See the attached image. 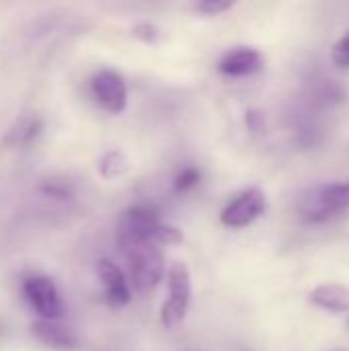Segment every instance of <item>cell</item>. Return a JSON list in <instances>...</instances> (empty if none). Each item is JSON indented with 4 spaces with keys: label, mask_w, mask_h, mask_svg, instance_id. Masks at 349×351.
Listing matches in <instances>:
<instances>
[{
    "label": "cell",
    "mask_w": 349,
    "mask_h": 351,
    "mask_svg": "<svg viewBox=\"0 0 349 351\" xmlns=\"http://www.w3.org/2000/svg\"><path fill=\"white\" fill-rule=\"evenodd\" d=\"M119 245L130 263L134 292L140 296L152 294L165 276V259L160 247L144 241H130V239H119Z\"/></svg>",
    "instance_id": "obj_1"
},
{
    "label": "cell",
    "mask_w": 349,
    "mask_h": 351,
    "mask_svg": "<svg viewBox=\"0 0 349 351\" xmlns=\"http://www.w3.org/2000/svg\"><path fill=\"white\" fill-rule=\"evenodd\" d=\"M119 239L144 241L152 245H181L183 234L177 226L167 224L158 218V214L146 206H136L123 212Z\"/></svg>",
    "instance_id": "obj_2"
},
{
    "label": "cell",
    "mask_w": 349,
    "mask_h": 351,
    "mask_svg": "<svg viewBox=\"0 0 349 351\" xmlns=\"http://www.w3.org/2000/svg\"><path fill=\"white\" fill-rule=\"evenodd\" d=\"M169 282V298L160 306V323L165 329H177L189 311L191 304V271L183 261H175L167 271Z\"/></svg>",
    "instance_id": "obj_3"
},
{
    "label": "cell",
    "mask_w": 349,
    "mask_h": 351,
    "mask_svg": "<svg viewBox=\"0 0 349 351\" xmlns=\"http://www.w3.org/2000/svg\"><path fill=\"white\" fill-rule=\"evenodd\" d=\"M267 210V195L261 187H247L234 195L220 212V222L226 228H247L257 222Z\"/></svg>",
    "instance_id": "obj_4"
},
{
    "label": "cell",
    "mask_w": 349,
    "mask_h": 351,
    "mask_svg": "<svg viewBox=\"0 0 349 351\" xmlns=\"http://www.w3.org/2000/svg\"><path fill=\"white\" fill-rule=\"evenodd\" d=\"M25 300L33 306L41 321H62L64 304L56 282L47 276H29L23 280Z\"/></svg>",
    "instance_id": "obj_5"
},
{
    "label": "cell",
    "mask_w": 349,
    "mask_h": 351,
    "mask_svg": "<svg viewBox=\"0 0 349 351\" xmlns=\"http://www.w3.org/2000/svg\"><path fill=\"white\" fill-rule=\"evenodd\" d=\"M91 90L97 103L113 115H119L128 107V84L115 70L103 68L91 80Z\"/></svg>",
    "instance_id": "obj_6"
},
{
    "label": "cell",
    "mask_w": 349,
    "mask_h": 351,
    "mask_svg": "<svg viewBox=\"0 0 349 351\" xmlns=\"http://www.w3.org/2000/svg\"><path fill=\"white\" fill-rule=\"evenodd\" d=\"M263 66H265L263 53L255 47H249V45H239V47L228 49L218 62L220 74L230 76V78L253 76V74L261 72Z\"/></svg>",
    "instance_id": "obj_7"
},
{
    "label": "cell",
    "mask_w": 349,
    "mask_h": 351,
    "mask_svg": "<svg viewBox=\"0 0 349 351\" xmlns=\"http://www.w3.org/2000/svg\"><path fill=\"white\" fill-rule=\"evenodd\" d=\"M97 276L103 284L105 302L111 308H123L132 302V290L123 271L111 259H101L97 263Z\"/></svg>",
    "instance_id": "obj_8"
},
{
    "label": "cell",
    "mask_w": 349,
    "mask_h": 351,
    "mask_svg": "<svg viewBox=\"0 0 349 351\" xmlns=\"http://www.w3.org/2000/svg\"><path fill=\"white\" fill-rule=\"evenodd\" d=\"M31 333L37 341L51 350L68 351L78 348V335L72 327L62 325L60 321H41L37 319L31 325Z\"/></svg>",
    "instance_id": "obj_9"
},
{
    "label": "cell",
    "mask_w": 349,
    "mask_h": 351,
    "mask_svg": "<svg viewBox=\"0 0 349 351\" xmlns=\"http://www.w3.org/2000/svg\"><path fill=\"white\" fill-rule=\"evenodd\" d=\"M309 302L331 315L349 313V286L346 284H319L309 292Z\"/></svg>",
    "instance_id": "obj_10"
},
{
    "label": "cell",
    "mask_w": 349,
    "mask_h": 351,
    "mask_svg": "<svg viewBox=\"0 0 349 351\" xmlns=\"http://www.w3.org/2000/svg\"><path fill=\"white\" fill-rule=\"evenodd\" d=\"M315 202H317L319 206H323L325 210H329V212H335V214L348 212L349 210V181L323 185V187L317 191V195H315Z\"/></svg>",
    "instance_id": "obj_11"
},
{
    "label": "cell",
    "mask_w": 349,
    "mask_h": 351,
    "mask_svg": "<svg viewBox=\"0 0 349 351\" xmlns=\"http://www.w3.org/2000/svg\"><path fill=\"white\" fill-rule=\"evenodd\" d=\"M130 171V158L125 156V152L113 148L109 152H105L99 160V175L107 181L123 177Z\"/></svg>",
    "instance_id": "obj_12"
},
{
    "label": "cell",
    "mask_w": 349,
    "mask_h": 351,
    "mask_svg": "<svg viewBox=\"0 0 349 351\" xmlns=\"http://www.w3.org/2000/svg\"><path fill=\"white\" fill-rule=\"evenodd\" d=\"M41 130H43V121L39 117H27V119L19 121L14 130H10L8 142L19 144V146L31 144L41 134Z\"/></svg>",
    "instance_id": "obj_13"
},
{
    "label": "cell",
    "mask_w": 349,
    "mask_h": 351,
    "mask_svg": "<svg viewBox=\"0 0 349 351\" xmlns=\"http://www.w3.org/2000/svg\"><path fill=\"white\" fill-rule=\"evenodd\" d=\"M202 181V169L200 167H185L183 171H179V175L175 177V191L177 193H187L193 187H197Z\"/></svg>",
    "instance_id": "obj_14"
},
{
    "label": "cell",
    "mask_w": 349,
    "mask_h": 351,
    "mask_svg": "<svg viewBox=\"0 0 349 351\" xmlns=\"http://www.w3.org/2000/svg\"><path fill=\"white\" fill-rule=\"evenodd\" d=\"M331 62L333 66L349 70V31H346L331 47Z\"/></svg>",
    "instance_id": "obj_15"
},
{
    "label": "cell",
    "mask_w": 349,
    "mask_h": 351,
    "mask_svg": "<svg viewBox=\"0 0 349 351\" xmlns=\"http://www.w3.org/2000/svg\"><path fill=\"white\" fill-rule=\"evenodd\" d=\"M132 35H134L136 39H140L142 43L154 45V43L158 41V37H160V29H158L154 23L144 21V23H138V25L132 29Z\"/></svg>",
    "instance_id": "obj_16"
},
{
    "label": "cell",
    "mask_w": 349,
    "mask_h": 351,
    "mask_svg": "<svg viewBox=\"0 0 349 351\" xmlns=\"http://www.w3.org/2000/svg\"><path fill=\"white\" fill-rule=\"evenodd\" d=\"M232 6H234V2H230V0H204V2L195 4V10L202 14H208V16H218V14L228 12Z\"/></svg>",
    "instance_id": "obj_17"
},
{
    "label": "cell",
    "mask_w": 349,
    "mask_h": 351,
    "mask_svg": "<svg viewBox=\"0 0 349 351\" xmlns=\"http://www.w3.org/2000/svg\"><path fill=\"white\" fill-rule=\"evenodd\" d=\"M247 128L253 132V134H263L265 132V115L257 109H251L247 111Z\"/></svg>",
    "instance_id": "obj_18"
},
{
    "label": "cell",
    "mask_w": 349,
    "mask_h": 351,
    "mask_svg": "<svg viewBox=\"0 0 349 351\" xmlns=\"http://www.w3.org/2000/svg\"><path fill=\"white\" fill-rule=\"evenodd\" d=\"M348 327H349V319H348Z\"/></svg>",
    "instance_id": "obj_19"
}]
</instances>
